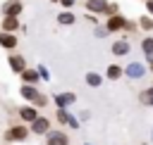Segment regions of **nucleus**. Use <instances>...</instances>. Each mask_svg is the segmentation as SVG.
Returning a JSON list of instances; mask_svg holds the SVG:
<instances>
[{
	"mask_svg": "<svg viewBox=\"0 0 153 145\" xmlns=\"http://www.w3.org/2000/svg\"><path fill=\"white\" fill-rule=\"evenodd\" d=\"M19 78H22L24 83H29V86H38V81H41L38 71H36V69H31V67H26V69L19 74Z\"/></svg>",
	"mask_w": 153,
	"mask_h": 145,
	"instance_id": "nucleus-14",
	"label": "nucleus"
},
{
	"mask_svg": "<svg viewBox=\"0 0 153 145\" xmlns=\"http://www.w3.org/2000/svg\"><path fill=\"white\" fill-rule=\"evenodd\" d=\"M139 102H141L143 107H153V88H143V90L139 93Z\"/></svg>",
	"mask_w": 153,
	"mask_h": 145,
	"instance_id": "nucleus-19",
	"label": "nucleus"
},
{
	"mask_svg": "<svg viewBox=\"0 0 153 145\" xmlns=\"http://www.w3.org/2000/svg\"><path fill=\"white\" fill-rule=\"evenodd\" d=\"M124 24H127V17L120 12V14H112V17H105V29H108V33H122L124 31Z\"/></svg>",
	"mask_w": 153,
	"mask_h": 145,
	"instance_id": "nucleus-2",
	"label": "nucleus"
},
{
	"mask_svg": "<svg viewBox=\"0 0 153 145\" xmlns=\"http://www.w3.org/2000/svg\"><path fill=\"white\" fill-rule=\"evenodd\" d=\"M124 76V67H120V64H108V69H105V78L108 81H120Z\"/></svg>",
	"mask_w": 153,
	"mask_h": 145,
	"instance_id": "nucleus-15",
	"label": "nucleus"
},
{
	"mask_svg": "<svg viewBox=\"0 0 153 145\" xmlns=\"http://www.w3.org/2000/svg\"><path fill=\"white\" fill-rule=\"evenodd\" d=\"M36 71H38V76H41V81H50V71H48V67H43V64H38V67H36Z\"/></svg>",
	"mask_w": 153,
	"mask_h": 145,
	"instance_id": "nucleus-24",
	"label": "nucleus"
},
{
	"mask_svg": "<svg viewBox=\"0 0 153 145\" xmlns=\"http://www.w3.org/2000/svg\"><path fill=\"white\" fill-rule=\"evenodd\" d=\"M53 2H60V0H53Z\"/></svg>",
	"mask_w": 153,
	"mask_h": 145,
	"instance_id": "nucleus-36",
	"label": "nucleus"
},
{
	"mask_svg": "<svg viewBox=\"0 0 153 145\" xmlns=\"http://www.w3.org/2000/svg\"><path fill=\"white\" fill-rule=\"evenodd\" d=\"M7 62H10V69H12L14 74H22V71L26 69V59H24L22 55H10Z\"/></svg>",
	"mask_w": 153,
	"mask_h": 145,
	"instance_id": "nucleus-13",
	"label": "nucleus"
},
{
	"mask_svg": "<svg viewBox=\"0 0 153 145\" xmlns=\"http://www.w3.org/2000/svg\"><path fill=\"white\" fill-rule=\"evenodd\" d=\"M86 21H88V24H93V26H98V24H100V21H98V14H88V12H86Z\"/></svg>",
	"mask_w": 153,
	"mask_h": 145,
	"instance_id": "nucleus-29",
	"label": "nucleus"
},
{
	"mask_svg": "<svg viewBox=\"0 0 153 145\" xmlns=\"http://www.w3.org/2000/svg\"><path fill=\"white\" fill-rule=\"evenodd\" d=\"M136 29H139V24L131 21V19H127V24H124V33H136Z\"/></svg>",
	"mask_w": 153,
	"mask_h": 145,
	"instance_id": "nucleus-26",
	"label": "nucleus"
},
{
	"mask_svg": "<svg viewBox=\"0 0 153 145\" xmlns=\"http://www.w3.org/2000/svg\"><path fill=\"white\" fill-rule=\"evenodd\" d=\"M29 126H24V124H14V126H10L7 131H5V140H10V143H22V140H26L29 138Z\"/></svg>",
	"mask_w": 153,
	"mask_h": 145,
	"instance_id": "nucleus-1",
	"label": "nucleus"
},
{
	"mask_svg": "<svg viewBox=\"0 0 153 145\" xmlns=\"http://www.w3.org/2000/svg\"><path fill=\"white\" fill-rule=\"evenodd\" d=\"M141 52H143V57H153V36L141 38Z\"/></svg>",
	"mask_w": 153,
	"mask_h": 145,
	"instance_id": "nucleus-21",
	"label": "nucleus"
},
{
	"mask_svg": "<svg viewBox=\"0 0 153 145\" xmlns=\"http://www.w3.org/2000/svg\"><path fill=\"white\" fill-rule=\"evenodd\" d=\"M67 126H69V128H74V131H76V128H79V126H81V121H79V119H76V116H74V114H72V112H69V119H67Z\"/></svg>",
	"mask_w": 153,
	"mask_h": 145,
	"instance_id": "nucleus-27",
	"label": "nucleus"
},
{
	"mask_svg": "<svg viewBox=\"0 0 153 145\" xmlns=\"http://www.w3.org/2000/svg\"><path fill=\"white\" fill-rule=\"evenodd\" d=\"M84 81H86L88 88H100V86H103V74H98V71H86V74H84Z\"/></svg>",
	"mask_w": 153,
	"mask_h": 145,
	"instance_id": "nucleus-16",
	"label": "nucleus"
},
{
	"mask_svg": "<svg viewBox=\"0 0 153 145\" xmlns=\"http://www.w3.org/2000/svg\"><path fill=\"white\" fill-rule=\"evenodd\" d=\"M112 14H120V5L117 2H108L105 12H103V17H112Z\"/></svg>",
	"mask_w": 153,
	"mask_h": 145,
	"instance_id": "nucleus-23",
	"label": "nucleus"
},
{
	"mask_svg": "<svg viewBox=\"0 0 153 145\" xmlns=\"http://www.w3.org/2000/svg\"><path fill=\"white\" fill-rule=\"evenodd\" d=\"M17 29H19V17H5L0 24V31H7V33H14Z\"/></svg>",
	"mask_w": 153,
	"mask_h": 145,
	"instance_id": "nucleus-18",
	"label": "nucleus"
},
{
	"mask_svg": "<svg viewBox=\"0 0 153 145\" xmlns=\"http://www.w3.org/2000/svg\"><path fill=\"white\" fill-rule=\"evenodd\" d=\"M60 5H62V10H72L76 5V0H60Z\"/></svg>",
	"mask_w": 153,
	"mask_h": 145,
	"instance_id": "nucleus-30",
	"label": "nucleus"
},
{
	"mask_svg": "<svg viewBox=\"0 0 153 145\" xmlns=\"http://www.w3.org/2000/svg\"><path fill=\"white\" fill-rule=\"evenodd\" d=\"M45 105H48V97H45V95L41 93V95H38L36 100H33V107H45Z\"/></svg>",
	"mask_w": 153,
	"mask_h": 145,
	"instance_id": "nucleus-28",
	"label": "nucleus"
},
{
	"mask_svg": "<svg viewBox=\"0 0 153 145\" xmlns=\"http://www.w3.org/2000/svg\"><path fill=\"white\" fill-rule=\"evenodd\" d=\"M57 24H62V26H72V24H76V14H74L72 10H62V12L57 14Z\"/></svg>",
	"mask_w": 153,
	"mask_h": 145,
	"instance_id": "nucleus-17",
	"label": "nucleus"
},
{
	"mask_svg": "<svg viewBox=\"0 0 153 145\" xmlns=\"http://www.w3.org/2000/svg\"><path fill=\"white\" fill-rule=\"evenodd\" d=\"M110 52H112L115 57H124V55L131 52V43H129L127 38H117V40L110 45Z\"/></svg>",
	"mask_w": 153,
	"mask_h": 145,
	"instance_id": "nucleus-7",
	"label": "nucleus"
},
{
	"mask_svg": "<svg viewBox=\"0 0 153 145\" xmlns=\"http://www.w3.org/2000/svg\"><path fill=\"white\" fill-rule=\"evenodd\" d=\"M143 5H146V14H148V17H153V0H146Z\"/></svg>",
	"mask_w": 153,
	"mask_h": 145,
	"instance_id": "nucleus-32",
	"label": "nucleus"
},
{
	"mask_svg": "<svg viewBox=\"0 0 153 145\" xmlns=\"http://www.w3.org/2000/svg\"><path fill=\"white\" fill-rule=\"evenodd\" d=\"M146 71H148V67H146L143 62H129V64L124 67V76H127V78H131V81L143 78V76H146Z\"/></svg>",
	"mask_w": 153,
	"mask_h": 145,
	"instance_id": "nucleus-3",
	"label": "nucleus"
},
{
	"mask_svg": "<svg viewBox=\"0 0 153 145\" xmlns=\"http://www.w3.org/2000/svg\"><path fill=\"white\" fill-rule=\"evenodd\" d=\"M17 45H19V36L7 33V31H0V48H5V50H14Z\"/></svg>",
	"mask_w": 153,
	"mask_h": 145,
	"instance_id": "nucleus-10",
	"label": "nucleus"
},
{
	"mask_svg": "<svg viewBox=\"0 0 153 145\" xmlns=\"http://www.w3.org/2000/svg\"><path fill=\"white\" fill-rule=\"evenodd\" d=\"M108 2H110V0H86L84 7H86L88 14H103L105 7H108Z\"/></svg>",
	"mask_w": 153,
	"mask_h": 145,
	"instance_id": "nucleus-11",
	"label": "nucleus"
},
{
	"mask_svg": "<svg viewBox=\"0 0 153 145\" xmlns=\"http://www.w3.org/2000/svg\"><path fill=\"white\" fill-rule=\"evenodd\" d=\"M19 95L29 102V105H33V100L41 95V90H38V86H29V83H22V88H19Z\"/></svg>",
	"mask_w": 153,
	"mask_h": 145,
	"instance_id": "nucleus-9",
	"label": "nucleus"
},
{
	"mask_svg": "<svg viewBox=\"0 0 153 145\" xmlns=\"http://www.w3.org/2000/svg\"><path fill=\"white\" fill-rule=\"evenodd\" d=\"M93 36H96V38H105V36H108V29H105L103 24H98V26H93Z\"/></svg>",
	"mask_w": 153,
	"mask_h": 145,
	"instance_id": "nucleus-25",
	"label": "nucleus"
},
{
	"mask_svg": "<svg viewBox=\"0 0 153 145\" xmlns=\"http://www.w3.org/2000/svg\"><path fill=\"white\" fill-rule=\"evenodd\" d=\"M141 2H146V0H141Z\"/></svg>",
	"mask_w": 153,
	"mask_h": 145,
	"instance_id": "nucleus-38",
	"label": "nucleus"
},
{
	"mask_svg": "<svg viewBox=\"0 0 153 145\" xmlns=\"http://www.w3.org/2000/svg\"><path fill=\"white\" fill-rule=\"evenodd\" d=\"M151 143H153V131H151Z\"/></svg>",
	"mask_w": 153,
	"mask_h": 145,
	"instance_id": "nucleus-34",
	"label": "nucleus"
},
{
	"mask_svg": "<svg viewBox=\"0 0 153 145\" xmlns=\"http://www.w3.org/2000/svg\"><path fill=\"white\" fill-rule=\"evenodd\" d=\"M84 145H91V143H84Z\"/></svg>",
	"mask_w": 153,
	"mask_h": 145,
	"instance_id": "nucleus-35",
	"label": "nucleus"
},
{
	"mask_svg": "<svg viewBox=\"0 0 153 145\" xmlns=\"http://www.w3.org/2000/svg\"><path fill=\"white\" fill-rule=\"evenodd\" d=\"M0 10H2L5 17H19L22 10H24V5H22V0H5Z\"/></svg>",
	"mask_w": 153,
	"mask_h": 145,
	"instance_id": "nucleus-8",
	"label": "nucleus"
},
{
	"mask_svg": "<svg viewBox=\"0 0 153 145\" xmlns=\"http://www.w3.org/2000/svg\"><path fill=\"white\" fill-rule=\"evenodd\" d=\"M88 119H91V112L88 109H81L79 112V121H88Z\"/></svg>",
	"mask_w": 153,
	"mask_h": 145,
	"instance_id": "nucleus-31",
	"label": "nucleus"
},
{
	"mask_svg": "<svg viewBox=\"0 0 153 145\" xmlns=\"http://www.w3.org/2000/svg\"><path fill=\"white\" fill-rule=\"evenodd\" d=\"M29 131H31V133H36V135H45V133L50 131V119H48V116H43V114H38V116L29 124Z\"/></svg>",
	"mask_w": 153,
	"mask_h": 145,
	"instance_id": "nucleus-5",
	"label": "nucleus"
},
{
	"mask_svg": "<svg viewBox=\"0 0 153 145\" xmlns=\"http://www.w3.org/2000/svg\"><path fill=\"white\" fill-rule=\"evenodd\" d=\"M151 88H153V83H151Z\"/></svg>",
	"mask_w": 153,
	"mask_h": 145,
	"instance_id": "nucleus-37",
	"label": "nucleus"
},
{
	"mask_svg": "<svg viewBox=\"0 0 153 145\" xmlns=\"http://www.w3.org/2000/svg\"><path fill=\"white\" fill-rule=\"evenodd\" d=\"M136 24H139V29H141L143 33H151V31H153V17H148V14H141Z\"/></svg>",
	"mask_w": 153,
	"mask_h": 145,
	"instance_id": "nucleus-20",
	"label": "nucleus"
},
{
	"mask_svg": "<svg viewBox=\"0 0 153 145\" xmlns=\"http://www.w3.org/2000/svg\"><path fill=\"white\" fill-rule=\"evenodd\" d=\"M67 119H69V109H55V121L60 126H67Z\"/></svg>",
	"mask_w": 153,
	"mask_h": 145,
	"instance_id": "nucleus-22",
	"label": "nucleus"
},
{
	"mask_svg": "<svg viewBox=\"0 0 153 145\" xmlns=\"http://www.w3.org/2000/svg\"><path fill=\"white\" fill-rule=\"evenodd\" d=\"M36 116H38V107H33V105H24V107H19V119H22L24 124H31Z\"/></svg>",
	"mask_w": 153,
	"mask_h": 145,
	"instance_id": "nucleus-12",
	"label": "nucleus"
},
{
	"mask_svg": "<svg viewBox=\"0 0 153 145\" xmlns=\"http://www.w3.org/2000/svg\"><path fill=\"white\" fill-rule=\"evenodd\" d=\"M146 67H148V71L153 74V57H146Z\"/></svg>",
	"mask_w": 153,
	"mask_h": 145,
	"instance_id": "nucleus-33",
	"label": "nucleus"
},
{
	"mask_svg": "<svg viewBox=\"0 0 153 145\" xmlns=\"http://www.w3.org/2000/svg\"><path fill=\"white\" fill-rule=\"evenodd\" d=\"M45 145H69V135H67L65 131H60V128H57V131L50 128V131L45 133Z\"/></svg>",
	"mask_w": 153,
	"mask_h": 145,
	"instance_id": "nucleus-6",
	"label": "nucleus"
},
{
	"mask_svg": "<svg viewBox=\"0 0 153 145\" xmlns=\"http://www.w3.org/2000/svg\"><path fill=\"white\" fill-rule=\"evenodd\" d=\"M53 102H55V107H57V109H69V107L76 102V93H72V90L55 93V95H53Z\"/></svg>",
	"mask_w": 153,
	"mask_h": 145,
	"instance_id": "nucleus-4",
	"label": "nucleus"
}]
</instances>
